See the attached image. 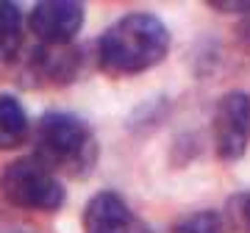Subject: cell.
I'll use <instances>...</instances> for the list:
<instances>
[{"label": "cell", "instance_id": "52a82bcc", "mask_svg": "<svg viewBox=\"0 0 250 233\" xmlns=\"http://www.w3.org/2000/svg\"><path fill=\"white\" fill-rule=\"evenodd\" d=\"M31 67L50 83H67L81 72V50L70 45H42L36 47Z\"/></svg>", "mask_w": 250, "mask_h": 233}, {"label": "cell", "instance_id": "3957f363", "mask_svg": "<svg viewBox=\"0 0 250 233\" xmlns=\"http://www.w3.org/2000/svg\"><path fill=\"white\" fill-rule=\"evenodd\" d=\"M0 192L11 206L25 211H59L64 206V186L34 155L17 158L0 172Z\"/></svg>", "mask_w": 250, "mask_h": 233}, {"label": "cell", "instance_id": "ba28073f", "mask_svg": "<svg viewBox=\"0 0 250 233\" xmlns=\"http://www.w3.org/2000/svg\"><path fill=\"white\" fill-rule=\"evenodd\" d=\"M28 116L17 97L0 95V150H14L28 139Z\"/></svg>", "mask_w": 250, "mask_h": 233}, {"label": "cell", "instance_id": "277c9868", "mask_svg": "<svg viewBox=\"0 0 250 233\" xmlns=\"http://www.w3.org/2000/svg\"><path fill=\"white\" fill-rule=\"evenodd\" d=\"M214 144L223 161H239L250 144V95L228 92L214 111Z\"/></svg>", "mask_w": 250, "mask_h": 233}, {"label": "cell", "instance_id": "7c38bea8", "mask_svg": "<svg viewBox=\"0 0 250 233\" xmlns=\"http://www.w3.org/2000/svg\"><path fill=\"white\" fill-rule=\"evenodd\" d=\"M0 233H39L31 222L14 219V216H0Z\"/></svg>", "mask_w": 250, "mask_h": 233}, {"label": "cell", "instance_id": "7a4b0ae2", "mask_svg": "<svg viewBox=\"0 0 250 233\" xmlns=\"http://www.w3.org/2000/svg\"><path fill=\"white\" fill-rule=\"evenodd\" d=\"M34 158L47 170L72 178H86L98 164V139L92 128L75 114L50 111L34 131Z\"/></svg>", "mask_w": 250, "mask_h": 233}, {"label": "cell", "instance_id": "5b68a950", "mask_svg": "<svg viewBox=\"0 0 250 233\" xmlns=\"http://www.w3.org/2000/svg\"><path fill=\"white\" fill-rule=\"evenodd\" d=\"M83 25V3L42 0L28 14V28L42 45H72Z\"/></svg>", "mask_w": 250, "mask_h": 233}, {"label": "cell", "instance_id": "5bb4252c", "mask_svg": "<svg viewBox=\"0 0 250 233\" xmlns=\"http://www.w3.org/2000/svg\"><path fill=\"white\" fill-rule=\"evenodd\" d=\"M239 36H242V42H245V45H250V11H248V14H242Z\"/></svg>", "mask_w": 250, "mask_h": 233}, {"label": "cell", "instance_id": "4fadbf2b", "mask_svg": "<svg viewBox=\"0 0 250 233\" xmlns=\"http://www.w3.org/2000/svg\"><path fill=\"white\" fill-rule=\"evenodd\" d=\"M208 6H214L217 11H239V14H248L250 0H208Z\"/></svg>", "mask_w": 250, "mask_h": 233}, {"label": "cell", "instance_id": "8992f818", "mask_svg": "<svg viewBox=\"0 0 250 233\" xmlns=\"http://www.w3.org/2000/svg\"><path fill=\"white\" fill-rule=\"evenodd\" d=\"M83 233H150V228L128 208L120 194L100 192L86 203Z\"/></svg>", "mask_w": 250, "mask_h": 233}, {"label": "cell", "instance_id": "9c48e42d", "mask_svg": "<svg viewBox=\"0 0 250 233\" xmlns=\"http://www.w3.org/2000/svg\"><path fill=\"white\" fill-rule=\"evenodd\" d=\"M22 47V11L17 3L0 0V61H9Z\"/></svg>", "mask_w": 250, "mask_h": 233}, {"label": "cell", "instance_id": "6da1fadb", "mask_svg": "<svg viewBox=\"0 0 250 233\" xmlns=\"http://www.w3.org/2000/svg\"><path fill=\"white\" fill-rule=\"evenodd\" d=\"M170 50V34L153 14H128L106 28L95 58L108 75H136L156 67Z\"/></svg>", "mask_w": 250, "mask_h": 233}, {"label": "cell", "instance_id": "8fae6325", "mask_svg": "<svg viewBox=\"0 0 250 233\" xmlns=\"http://www.w3.org/2000/svg\"><path fill=\"white\" fill-rule=\"evenodd\" d=\"M170 233H225L223 216L214 211H197L189 214L187 219H181Z\"/></svg>", "mask_w": 250, "mask_h": 233}, {"label": "cell", "instance_id": "30bf717a", "mask_svg": "<svg viewBox=\"0 0 250 233\" xmlns=\"http://www.w3.org/2000/svg\"><path fill=\"white\" fill-rule=\"evenodd\" d=\"M223 225L231 233H250V192H239L225 203Z\"/></svg>", "mask_w": 250, "mask_h": 233}]
</instances>
